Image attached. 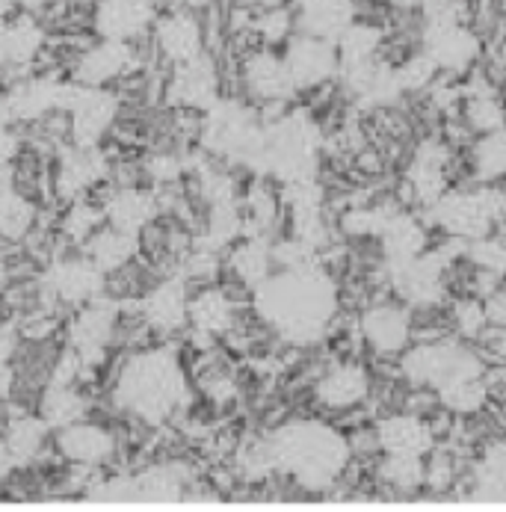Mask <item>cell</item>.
<instances>
[{
  "mask_svg": "<svg viewBox=\"0 0 506 512\" xmlns=\"http://www.w3.org/2000/svg\"><path fill=\"white\" fill-rule=\"evenodd\" d=\"M107 400L145 430H163L190 412L196 385L181 353L169 341H160L134 347L116 365Z\"/></svg>",
  "mask_w": 506,
  "mask_h": 512,
  "instance_id": "1",
  "label": "cell"
},
{
  "mask_svg": "<svg viewBox=\"0 0 506 512\" xmlns=\"http://www.w3.org/2000/svg\"><path fill=\"white\" fill-rule=\"evenodd\" d=\"M326 308V291L320 276L314 273H282L270 276L255 288L258 317L290 341H308L320 323Z\"/></svg>",
  "mask_w": 506,
  "mask_h": 512,
  "instance_id": "2",
  "label": "cell"
},
{
  "mask_svg": "<svg viewBox=\"0 0 506 512\" xmlns=\"http://www.w3.org/2000/svg\"><path fill=\"white\" fill-rule=\"evenodd\" d=\"M267 444L273 471H285L305 486H323L341 465V441L317 421H290Z\"/></svg>",
  "mask_w": 506,
  "mask_h": 512,
  "instance_id": "3",
  "label": "cell"
},
{
  "mask_svg": "<svg viewBox=\"0 0 506 512\" xmlns=\"http://www.w3.org/2000/svg\"><path fill=\"white\" fill-rule=\"evenodd\" d=\"M196 131H199V148L228 163H249L252 157H261L264 148V134L255 122V113L237 98L219 95L199 116Z\"/></svg>",
  "mask_w": 506,
  "mask_h": 512,
  "instance_id": "4",
  "label": "cell"
},
{
  "mask_svg": "<svg viewBox=\"0 0 506 512\" xmlns=\"http://www.w3.org/2000/svg\"><path fill=\"white\" fill-rule=\"evenodd\" d=\"M119 332H122V302L107 293L74 308L72 317L63 326L66 350H72L92 373H98V367L110 359V350L119 344Z\"/></svg>",
  "mask_w": 506,
  "mask_h": 512,
  "instance_id": "5",
  "label": "cell"
},
{
  "mask_svg": "<svg viewBox=\"0 0 506 512\" xmlns=\"http://www.w3.org/2000/svg\"><path fill=\"white\" fill-rule=\"evenodd\" d=\"M110 279L83 255V249L74 252H54L39 273L36 291L42 296V308L63 311V308H80L98 296L107 293Z\"/></svg>",
  "mask_w": 506,
  "mask_h": 512,
  "instance_id": "6",
  "label": "cell"
},
{
  "mask_svg": "<svg viewBox=\"0 0 506 512\" xmlns=\"http://www.w3.org/2000/svg\"><path fill=\"white\" fill-rule=\"evenodd\" d=\"M66 140L80 148H101L122 116V98L110 86H80L69 77L63 101Z\"/></svg>",
  "mask_w": 506,
  "mask_h": 512,
  "instance_id": "7",
  "label": "cell"
},
{
  "mask_svg": "<svg viewBox=\"0 0 506 512\" xmlns=\"http://www.w3.org/2000/svg\"><path fill=\"white\" fill-rule=\"evenodd\" d=\"M190 291H193V285L187 282V276L181 270H172L140 293L137 314L151 338L169 341V338H178L181 332H187Z\"/></svg>",
  "mask_w": 506,
  "mask_h": 512,
  "instance_id": "8",
  "label": "cell"
},
{
  "mask_svg": "<svg viewBox=\"0 0 506 512\" xmlns=\"http://www.w3.org/2000/svg\"><path fill=\"white\" fill-rule=\"evenodd\" d=\"M143 69L137 45L113 39H89L69 57V77L80 86H113Z\"/></svg>",
  "mask_w": 506,
  "mask_h": 512,
  "instance_id": "9",
  "label": "cell"
},
{
  "mask_svg": "<svg viewBox=\"0 0 506 512\" xmlns=\"http://www.w3.org/2000/svg\"><path fill=\"white\" fill-rule=\"evenodd\" d=\"M51 447L69 468L101 471L119 459L122 439L113 427H107L95 418H83V421H74L63 430H54Z\"/></svg>",
  "mask_w": 506,
  "mask_h": 512,
  "instance_id": "10",
  "label": "cell"
},
{
  "mask_svg": "<svg viewBox=\"0 0 506 512\" xmlns=\"http://www.w3.org/2000/svg\"><path fill=\"white\" fill-rule=\"evenodd\" d=\"M148 39H151L154 54L166 66H181L208 54V30H205L202 12H193L178 3H169L157 15Z\"/></svg>",
  "mask_w": 506,
  "mask_h": 512,
  "instance_id": "11",
  "label": "cell"
},
{
  "mask_svg": "<svg viewBox=\"0 0 506 512\" xmlns=\"http://www.w3.org/2000/svg\"><path fill=\"white\" fill-rule=\"evenodd\" d=\"M237 326H240V305L228 288L208 282L190 291L187 332L196 350H214V344L222 338H231Z\"/></svg>",
  "mask_w": 506,
  "mask_h": 512,
  "instance_id": "12",
  "label": "cell"
},
{
  "mask_svg": "<svg viewBox=\"0 0 506 512\" xmlns=\"http://www.w3.org/2000/svg\"><path fill=\"white\" fill-rule=\"evenodd\" d=\"M113 175V160L110 154L101 148H63L54 160L51 169V196H57L60 202H74V199H86L95 196V190Z\"/></svg>",
  "mask_w": 506,
  "mask_h": 512,
  "instance_id": "13",
  "label": "cell"
},
{
  "mask_svg": "<svg viewBox=\"0 0 506 512\" xmlns=\"http://www.w3.org/2000/svg\"><path fill=\"white\" fill-rule=\"evenodd\" d=\"M66 89H69V77H63V74L24 72V77H15L9 83V89L3 95H6L15 125L21 128V125H42V122L60 116Z\"/></svg>",
  "mask_w": 506,
  "mask_h": 512,
  "instance_id": "14",
  "label": "cell"
},
{
  "mask_svg": "<svg viewBox=\"0 0 506 512\" xmlns=\"http://www.w3.org/2000/svg\"><path fill=\"white\" fill-rule=\"evenodd\" d=\"M166 0H95L89 12V30L95 39H113L140 45L148 39Z\"/></svg>",
  "mask_w": 506,
  "mask_h": 512,
  "instance_id": "15",
  "label": "cell"
},
{
  "mask_svg": "<svg viewBox=\"0 0 506 512\" xmlns=\"http://www.w3.org/2000/svg\"><path fill=\"white\" fill-rule=\"evenodd\" d=\"M222 80L219 66L211 54H202L190 63L169 66V74L163 80V101L175 113H193L202 116L219 98Z\"/></svg>",
  "mask_w": 506,
  "mask_h": 512,
  "instance_id": "16",
  "label": "cell"
},
{
  "mask_svg": "<svg viewBox=\"0 0 506 512\" xmlns=\"http://www.w3.org/2000/svg\"><path fill=\"white\" fill-rule=\"evenodd\" d=\"M101 208L107 225L145 237L163 217V196L143 181H125L101 199Z\"/></svg>",
  "mask_w": 506,
  "mask_h": 512,
  "instance_id": "17",
  "label": "cell"
},
{
  "mask_svg": "<svg viewBox=\"0 0 506 512\" xmlns=\"http://www.w3.org/2000/svg\"><path fill=\"white\" fill-rule=\"evenodd\" d=\"M240 83H243L246 95L261 101V104L285 101L293 92V80H290L288 66H285V57L267 45H258L249 54H243Z\"/></svg>",
  "mask_w": 506,
  "mask_h": 512,
  "instance_id": "18",
  "label": "cell"
},
{
  "mask_svg": "<svg viewBox=\"0 0 506 512\" xmlns=\"http://www.w3.org/2000/svg\"><path fill=\"white\" fill-rule=\"evenodd\" d=\"M137 501L145 504H184L193 486V465L187 459H157L134 471Z\"/></svg>",
  "mask_w": 506,
  "mask_h": 512,
  "instance_id": "19",
  "label": "cell"
},
{
  "mask_svg": "<svg viewBox=\"0 0 506 512\" xmlns=\"http://www.w3.org/2000/svg\"><path fill=\"white\" fill-rule=\"evenodd\" d=\"M3 39H6L9 74L30 72L36 63H42V57H45V51L51 45V30L36 12L18 9V12H12L6 18Z\"/></svg>",
  "mask_w": 506,
  "mask_h": 512,
  "instance_id": "20",
  "label": "cell"
},
{
  "mask_svg": "<svg viewBox=\"0 0 506 512\" xmlns=\"http://www.w3.org/2000/svg\"><path fill=\"white\" fill-rule=\"evenodd\" d=\"M36 228V199L18 184L15 166H0V243H24Z\"/></svg>",
  "mask_w": 506,
  "mask_h": 512,
  "instance_id": "21",
  "label": "cell"
},
{
  "mask_svg": "<svg viewBox=\"0 0 506 512\" xmlns=\"http://www.w3.org/2000/svg\"><path fill=\"white\" fill-rule=\"evenodd\" d=\"M83 255L107 276V279H113V276H122V273H128L140 258H143V237H137V234H128V231H122V228H113V225H101L83 246Z\"/></svg>",
  "mask_w": 506,
  "mask_h": 512,
  "instance_id": "22",
  "label": "cell"
},
{
  "mask_svg": "<svg viewBox=\"0 0 506 512\" xmlns=\"http://www.w3.org/2000/svg\"><path fill=\"white\" fill-rule=\"evenodd\" d=\"M285 66H288L293 89H308L323 83L329 74L335 72V51L326 39L302 33V36H290L288 48H285Z\"/></svg>",
  "mask_w": 506,
  "mask_h": 512,
  "instance_id": "23",
  "label": "cell"
},
{
  "mask_svg": "<svg viewBox=\"0 0 506 512\" xmlns=\"http://www.w3.org/2000/svg\"><path fill=\"white\" fill-rule=\"evenodd\" d=\"M36 412L42 415V421L51 430H63L74 421L89 418L92 412V397L86 391L83 382H57V379H45L42 391H39V403Z\"/></svg>",
  "mask_w": 506,
  "mask_h": 512,
  "instance_id": "24",
  "label": "cell"
},
{
  "mask_svg": "<svg viewBox=\"0 0 506 512\" xmlns=\"http://www.w3.org/2000/svg\"><path fill=\"white\" fill-rule=\"evenodd\" d=\"M0 436L6 439L9 450L15 453L21 471H27L36 462H42V456L48 453L54 430L42 421L39 412H15L3 421Z\"/></svg>",
  "mask_w": 506,
  "mask_h": 512,
  "instance_id": "25",
  "label": "cell"
},
{
  "mask_svg": "<svg viewBox=\"0 0 506 512\" xmlns=\"http://www.w3.org/2000/svg\"><path fill=\"white\" fill-rule=\"evenodd\" d=\"M225 267L228 273L243 285V288H258L261 282L270 279V267H273V252L267 249V243L261 237H246L237 240L225 249Z\"/></svg>",
  "mask_w": 506,
  "mask_h": 512,
  "instance_id": "26",
  "label": "cell"
},
{
  "mask_svg": "<svg viewBox=\"0 0 506 512\" xmlns=\"http://www.w3.org/2000/svg\"><path fill=\"white\" fill-rule=\"evenodd\" d=\"M296 24L302 33L329 39L332 33L347 30L353 6L350 0H296Z\"/></svg>",
  "mask_w": 506,
  "mask_h": 512,
  "instance_id": "27",
  "label": "cell"
},
{
  "mask_svg": "<svg viewBox=\"0 0 506 512\" xmlns=\"http://www.w3.org/2000/svg\"><path fill=\"white\" fill-rule=\"evenodd\" d=\"M140 178L154 190H172L190 178V148H154L140 163Z\"/></svg>",
  "mask_w": 506,
  "mask_h": 512,
  "instance_id": "28",
  "label": "cell"
},
{
  "mask_svg": "<svg viewBox=\"0 0 506 512\" xmlns=\"http://www.w3.org/2000/svg\"><path fill=\"white\" fill-rule=\"evenodd\" d=\"M104 222L107 220H104L101 199L95 202V196H86V199H74L66 205V211L60 214V222H57V231L66 246L80 249Z\"/></svg>",
  "mask_w": 506,
  "mask_h": 512,
  "instance_id": "29",
  "label": "cell"
},
{
  "mask_svg": "<svg viewBox=\"0 0 506 512\" xmlns=\"http://www.w3.org/2000/svg\"><path fill=\"white\" fill-rule=\"evenodd\" d=\"M193 385H196L199 394H202L211 406H217V409L231 406V403L240 397V382H237V376H234L228 367L217 365V362L205 367H193Z\"/></svg>",
  "mask_w": 506,
  "mask_h": 512,
  "instance_id": "30",
  "label": "cell"
},
{
  "mask_svg": "<svg viewBox=\"0 0 506 512\" xmlns=\"http://www.w3.org/2000/svg\"><path fill=\"white\" fill-rule=\"evenodd\" d=\"M362 379L356 370L350 367H341V370H332L329 376H323L317 382V400L326 403V406H350L359 394H362Z\"/></svg>",
  "mask_w": 506,
  "mask_h": 512,
  "instance_id": "31",
  "label": "cell"
},
{
  "mask_svg": "<svg viewBox=\"0 0 506 512\" xmlns=\"http://www.w3.org/2000/svg\"><path fill=\"white\" fill-rule=\"evenodd\" d=\"M21 350V329L15 320L0 317V362H15Z\"/></svg>",
  "mask_w": 506,
  "mask_h": 512,
  "instance_id": "32",
  "label": "cell"
},
{
  "mask_svg": "<svg viewBox=\"0 0 506 512\" xmlns=\"http://www.w3.org/2000/svg\"><path fill=\"white\" fill-rule=\"evenodd\" d=\"M18 388V367L15 362H0V406L15 397Z\"/></svg>",
  "mask_w": 506,
  "mask_h": 512,
  "instance_id": "33",
  "label": "cell"
},
{
  "mask_svg": "<svg viewBox=\"0 0 506 512\" xmlns=\"http://www.w3.org/2000/svg\"><path fill=\"white\" fill-rule=\"evenodd\" d=\"M15 474H21V465H18L15 453L9 450L6 439L0 436V486H3V483H9Z\"/></svg>",
  "mask_w": 506,
  "mask_h": 512,
  "instance_id": "34",
  "label": "cell"
},
{
  "mask_svg": "<svg viewBox=\"0 0 506 512\" xmlns=\"http://www.w3.org/2000/svg\"><path fill=\"white\" fill-rule=\"evenodd\" d=\"M54 3H60V0H18V6L21 9H27V12H36V15H42L48 6H54Z\"/></svg>",
  "mask_w": 506,
  "mask_h": 512,
  "instance_id": "35",
  "label": "cell"
},
{
  "mask_svg": "<svg viewBox=\"0 0 506 512\" xmlns=\"http://www.w3.org/2000/svg\"><path fill=\"white\" fill-rule=\"evenodd\" d=\"M12 125H15V119H12V113H9L6 95L0 92V131H6V128H12Z\"/></svg>",
  "mask_w": 506,
  "mask_h": 512,
  "instance_id": "36",
  "label": "cell"
},
{
  "mask_svg": "<svg viewBox=\"0 0 506 512\" xmlns=\"http://www.w3.org/2000/svg\"><path fill=\"white\" fill-rule=\"evenodd\" d=\"M172 3L187 6V9H193V12H205V9H211V6H214V0H172Z\"/></svg>",
  "mask_w": 506,
  "mask_h": 512,
  "instance_id": "37",
  "label": "cell"
},
{
  "mask_svg": "<svg viewBox=\"0 0 506 512\" xmlns=\"http://www.w3.org/2000/svg\"><path fill=\"white\" fill-rule=\"evenodd\" d=\"M21 6H18V0H0V24L12 15V12H18Z\"/></svg>",
  "mask_w": 506,
  "mask_h": 512,
  "instance_id": "38",
  "label": "cell"
},
{
  "mask_svg": "<svg viewBox=\"0 0 506 512\" xmlns=\"http://www.w3.org/2000/svg\"><path fill=\"white\" fill-rule=\"evenodd\" d=\"M240 6H249V9H264V6H276V3H285V0H234Z\"/></svg>",
  "mask_w": 506,
  "mask_h": 512,
  "instance_id": "39",
  "label": "cell"
},
{
  "mask_svg": "<svg viewBox=\"0 0 506 512\" xmlns=\"http://www.w3.org/2000/svg\"><path fill=\"white\" fill-rule=\"evenodd\" d=\"M0 279H3V261H0Z\"/></svg>",
  "mask_w": 506,
  "mask_h": 512,
  "instance_id": "40",
  "label": "cell"
},
{
  "mask_svg": "<svg viewBox=\"0 0 506 512\" xmlns=\"http://www.w3.org/2000/svg\"><path fill=\"white\" fill-rule=\"evenodd\" d=\"M89 3H95V0H89Z\"/></svg>",
  "mask_w": 506,
  "mask_h": 512,
  "instance_id": "41",
  "label": "cell"
}]
</instances>
